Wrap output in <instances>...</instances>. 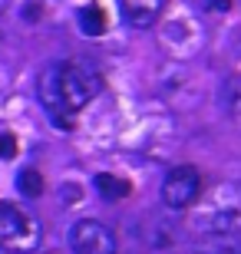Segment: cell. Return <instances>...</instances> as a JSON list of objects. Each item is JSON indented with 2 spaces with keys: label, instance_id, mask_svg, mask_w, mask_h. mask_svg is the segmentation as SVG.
Returning <instances> with one entry per match:
<instances>
[{
  "label": "cell",
  "instance_id": "6da1fadb",
  "mask_svg": "<svg viewBox=\"0 0 241 254\" xmlns=\"http://www.w3.org/2000/svg\"><path fill=\"white\" fill-rule=\"evenodd\" d=\"M96 93H99V76L76 60L50 63L37 83L40 106L50 116V123L60 129H76L80 113L96 99Z\"/></svg>",
  "mask_w": 241,
  "mask_h": 254
},
{
  "label": "cell",
  "instance_id": "5b68a950",
  "mask_svg": "<svg viewBox=\"0 0 241 254\" xmlns=\"http://www.w3.org/2000/svg\"><path fill=\"white\" fill-rule=\"evenodd\" d=\"M70 248L73 254H119V241L109 225H102L96 218L76 221L70 231Z\"/></svg>",
  "mask_w": 241,
  "mask_h": 254
},
{
  "label": "cell",
  "instance_id": "8fae6325",
  "mask_svg": "<svg viewBox=\"0 0 241 254\" xmlns=\"http://www.w3.org/2000/svg\"><path fill=\"white\" fill-rule=\"evenodd\" d=\"M17 155V139L13 132H0V159H13Z\"/></svg>",
  "mask_w": 241,
  "mask_h": 254
},
{
  "label": "cell",
  "instance_id": "277c9868",
  "mask_svg": "<svg viewBox=\"0 0 241 254\" xmlns=\"http://www.w3.org/2000/svg\"><path fill=\"white\" fill-rule=\"evenodd\" d=\"M205 43V30L198 23L192 10L185 7H175L172 13H165V23H162V47L178 60H188L195 57Z\"/></svg>",
  "mask_w": 241,
  "mask_h": 254
},
{
  "label": "cell",
  "instance_id": "52a82bcc",
  "mask_svg": "<svg viewBox=\"0 0 241 254\" xmlns=\"http://www.w3.org/2000/svg\"><path fill=\"white\" fill-rule=\"evenodd\" d=\"M119 3L122 20L136 30H146L152 23H159L162 10H165V0H116Z\"/></svg>",
  "mask_w": 241,
  "mask_h": 254
},
{
  "label": "cell",
  "instance_id": "ba28073f",
  "mask_svg": "<svg viewBox=\"0 0 241 254\" xmlns=\"http://www.w3.org/2000/svg\"><path fill=\"white\" fill-rule=\"evenodd\" d=\"M106 10L99 7V3H86L83 10H80V30H83L86 37H102L106 33Z\"/></svg>",
  "mask_w": 241,
  "mask_h": 254
},
{
  "label": "cell",
  "instance_id": "7a4b0ae2",
  "mask_svg": "<svg viewBox=\"0 0 241 254\" xmlns=\"http://www.w3.org/2000/svg\"><path fill=\"white\" fill-rule=\"evenodd\" d=\"M192 228L198 235H232L241 228V185L222 182L195 198Z\"/></svg>",
  "mask_w": 241,
  "mask_h": 254
},
{
  "label": "cell",
  "instance_id": "9c48e42d",
  "mask_svg": "<svg viewBox=\"0 0 241 254\" xmlns=\"http://www.w3.org/2000/svg\"><path fill=\"white\" fill-rule=\"evenodd\" d=\"M96 191H99L106 201H119V198L129 195V185L119 179V175H109V172H99L96 175Z\"/></svg>",
  "mask_w": 241,
  "mask_h": 254
},
{
  "label": "cell",
  "instance_id": "8992f818",
  "mask_svg": "<svg viewBox=\"0 0 241 254\" xmlns=\"http://www.w3.org/2000/svg\"><path fill=\"white\" fill-rule=\"evenodd\" d=\"M202 195V172L195 169V165H175V169H168L165 182H162V201L168 208H192L195 198Z\"/></svg>",
  "mask_w": 241,
  "mask_h": 254
},
{
  "label": "cell",
  "instance_id": "30bf717a",
  "mask_svg": "<svg viewBox=\"0 0 241 254\" xmlns=\"http://www.w3.org/2000/svg\"><path fill=\"white\" fill-rule=\"evenodd\" d=\"M17 182H20V191L27 198H37L40 191H43V179H40V172H33V169H23Z\"/></svg>",
  "mask_w": 241,
  "mask_h": 254
},
{
  "label": "cell",
  "instance_id": "3957f363",
  "mask_svg": "<svg viewBox=\"0 0 241 254\" xmlns=\"http://www.w3.org/2000/svg\"><path fill=\"white\" fill-rule=\"evenodd\" d=\"M43 245V221L17 201H0V251L37 254Z\"/></svg>",
  "mask_w": 241,
  "mask_h": 254
},
{
  "label": "cell",
  "instance_id": "7c38bea8",
  "mask_svg": "<svg viewBox=\"0 0 241 254\" xmlns=\"http://www.w3.org/2000/svg\"><path fill=\"white\" fill-rule=\"evenodd\" d=\"M195 254H241L238 248H205V251H195Z\"/></svg>",
  "mask_w": 241,
  "mask_h": 254
},
{
  "label": "cell",
  "instance_id": "4fadbf2b",
  "mask_svg": "<svg viewBox=\"0 0 241 254\" xmlns=\"http://www.w3.org/2000/svg\"><path fill=\"white\" fill-rule=\"evenodd\" d=\"M0 254H3V251H0Z\"/></svg>",
  "mask_w": 241,
  "mask_h": 254
}]
</instances>
